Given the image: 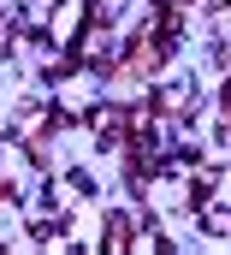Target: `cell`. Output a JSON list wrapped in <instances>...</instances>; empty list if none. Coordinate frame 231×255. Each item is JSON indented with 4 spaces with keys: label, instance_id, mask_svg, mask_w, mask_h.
<instances>
[{
    "label": "cell",
    "instance_id": "cell-1",
    "mask_svg": "<svg viewBox=\"0 0 231 255\" xmlns=\"http://www.w3.org/2000/svg\"><path fill=\"white\" fill-rule=\"evenodd\" d=\"M130 232H136V226H130V214H113V220H107V232H101V244H107V250H130Z\"/></svg>",
    "mask_w": 231,
    "mask_h": 255
}]
</instances>
